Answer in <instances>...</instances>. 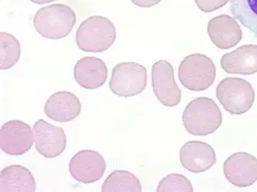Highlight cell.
<instances>
[{"instance_id": "15", "label": "cell", "mask_w": 257, "mask_h": 192, "mask_svg": "<svg viewBox=\"0 0 257 192\" xmlns=\"http://www.w3.org/2000/svg\"><path fill=\"white\" fill-rule=\"evenodd\" d=\"M107 78V67L99 58L86 56L79 59L75 65V81L83 89L100 88L106 83Z\"/></svg>"}, {"instance_id": "11", "label": "cell", "mask_w": 257, "mask_h": 192, "mask_svg": "<svg viewBox=\"0 0 257 192\" xmlns=\"http://www.w3.org/2000/svg\"><path fill=\"white\" fill-rule=\"evenodd\" d=\"M223 173L236 187L252 185L257 181V158L246 152L234 153L225 161Z\"/></svg>"}, {"instance_id": "7", "label": "cell", "mask_w": 257, "mask_h": 192, "mask_svg": "<svg viewBox=\"0 0 257 192\" xmlns=\"http://www.w3.org/2000/svg\"><path fill=\"white\" fill-rule=\"evenodd\" d=\"M152 87L159 102L174 107L181 102L182 91L175 80L173 66L166 60H159L152 67Z\"/></svg>"}, {"instance_id": "10", "label": "cell", "mask_w": 257, "mask_h": 192, "mask_svg": "<svg viewBox=\"0 0 257 192\" xmlns=\"http://www.w3.org/2000/svg\"><path fill=\"white\" fill-rule=\"evenodd\" d=\"M36 150L46 158L60 155L66 148V135L63 128L40 119L33 125Z\"/></svg>"}, {"instance_id": "16", "label": "cell", "mask_w": 257, "mask_h": 192, "mask_svg": "<svg viewBox=\"0 0 257 192\" xmlns=\"http://www.w3.org/2000/svg\"><path fill=\"white\" fill-rule=\"evenodd\" d=\"M220 64L228 74H255L257 73V45H244L223 55Z\"/></svg>"}, {"instance_id": "13", "label": "cell", "mask_w": 257, "mask_h": 192, "mask_svg": "<svg viewBox=\"0 0 257 192\" xmlns=\"http://www.w3.org/2000/svg\"><path fill=\"white\" fill-rule=\"evenodd\" d=\"M207 33L212 43L220 50H229L236 46L242 38L240 26L236 19L221 15L208 23Z\"/></svg>"}, {"instance_id": "8", "label": "cell", "mask_w": 257, "mask_h": 192, "mask_svg": "<svg viewBox=\"0 0 257 192\" xmlns=\"http://www.w3.org/2000/svg\"><path fill=\"white\" fill-rule=\"evenodd\" d=\"M35 142L33 128L20 120L6 122L0 129V147L9 155H23Z\"/></svg>"}, {"instance_id": "20", "label": "cell", "mask_w": 257, "mask_h": 192, "mask_svg": "<svg viewBox=\"0 0 257 192\" xmlns=\"http://www.w3.org/2000/svg\"><path fill=\"white\" fill-rule=\"evenodd\" d=\"M0 69L7 70L14 67L21 55L19 40L13 35L6 32L0 33Z\"/></svg>"}, {"instance_id": "4", "label": "cell", "mask_w": 257, "mask_h": 192, "mask_svg": "<svg viewBox=\"0 0 257 192\" xmlns=\"http://www.w3.org/2000/svg\"><path fill=\"white\" fill-rule=\"evenodd\" d=\"M216 66L206 55L192 54L186 56L179 67V79L186 89L193 92L206 90L216 79Z\"/></svg>"}, {"instance_id": "22", "label": "cell", "mask_w": 257, "mask_h": 192, "mask_svg": "<svg viewBox=\"0 0 257 192\" xmlns=\"http://www.w3.org/2000/svg\"><path fill=\"white\" fill-rule=\"evenodd\" d=\"M230 0H195L196 6L203 13H211L226 6Z\"/></svg>"}, {"instance_id": "14", "label": "cell", "mask_w": 257, "mask_h": 192, "mask_svg": "<svg viewBox=\"0 0 257 192\" xmlns=\"http://www.w3.org/2000/svg\"><path fill=\"white\" fill-rule=\"evenodd\" d=\"M82 111L80 101L73 92H55L44 105L46 116L55 122L66 123L79 116Z\"/></svg>"}, {"instance_id": "2", "label": "cell", "mask_w": 257, "mask_h": 192, "mask_svg": "<svg viewBox=\"0 0 257 192\" xmlns=\"http://www.w3.org/2000/svg\"><path fill=\"white\" fill-rule=\"evenodd\" d=\"M76 23L74 10L61 4L40 9L33 19L36 31L42 37L50 40H60L67 37Z\"/></svg>"}, {"instance_id": "9", "label": "cell", "mask_w": 257, "mask_h": 192, "mask_svg": "<svg viewBox=\"0 0 257 192\" xmlns=\"http://www.w3.org/2000/svg\"><path fill=\"white\" fill-rule=\"evenodd\" d=\"M106 168V161L103 157L93 150L79 151L74 154L69 164V171L72 177L85 184L100 180Z\"/></svg>"}, {"instance_id": "5", "label": "cell", "mask_w": 257, "mask_h": 192, "mask_svg": "<svg viewBox=\"0 0 257 192\" xmlns=\"http://www.w3.org/2000/svg\"><path fill=\"white\" fill-rule=\"evenodd\" d=\"M216 98L230 115L246 113L253 105L255 92L252 85L240 78H225L216 90Z\"/></svg>"}, {"instance_id": "23", "label": "cell", "mask_w": 257, "mask_h": 192, "mask_svg": "<svg viewBox=\"0 0 257 192\" xmlns=\"http://www.w3.org/2000/svg\"><path fill=\"white\" fill-rule=\"evenodd\" d=\"M134 5L142 8H150L160 4L162 0H131Z\"/></svg>"}, {"instance_id": "1", "label": "cell", "mask_w": 257, "mask_h": 192, "mask_svg": "<svg viewBox=\"0 0 257 192\" xmlns=\"http://www.w3.org/2000/svg\"><path fill=\"white\" fill-rule=\"evenodd\" d=\"M223 116L212 99L200 97L191 101L183 111V123L189 133L205 136L214 133L222 125Z\"/></svg>"}, {"instance_id": "24", "label": "cell", "mask_w": 257, "mask_h": 192, "mask_svg": "<svg viewBox=\"0 0 257 192\" xmlns=\"http://www.w3.org/2000/svg\"><path fill=\"white\" fill-rule=\"evenodd\" d=\"M33 4H38V5H42V4H50V3L54 2L56 0H30Z\"/></svg>"}, {"instance_id": "18", "label": "cell", "mask_w": 257, "mask_h": 192, "mask_svg": "<svg viewBox=\"0 0 257 192\" xmlns=\"http://www.w3.org/2000/svg\"><path fill=\"white\" fill-rule=\"evenodd\" d=\"M102 192L142 191V186L137 176L123 170L112 171L103 182Z\"/></svg>"}, {"instance_id": "19", "label": "cell", "mask_w": 257, "mask_h": 192, "mask_svg": "<svg viewBox=\"0 0 257 192\" xmlns=\"http://www.w3.org/2000/svg\"><path fill=\"white\" fill-rule=\"evenodd\" d=\"M232 16L257 38V0H230Z\"/></svg>"}, {"instance_id": "12", "label": "cell", "mask_w": 257, "mask_h": 192, "mask_svg": "<svg viewBox=\"0 0 257 192\" xmlns=\"http://www.w3.org/2000/svg\"><path fill=\"white\" fill-rule=\"evenodd\" d=\"M180 160L186 170L193 173H203L216 163L214 149L207 143L190 141L180 148Z\"/></svg>"}, {"instance_id": "3", "label": "cell", "mask_w": 257, "mask_h": 192, "mask_svg": "<svg viewBox=\"0 0 257 192\" xmlns=\"http://www.w3.org/2000/svg\"><path fill=\"white\" fill-rule=\"evenodd\" d=\"M116 39L113 23L102 16H92L81 23L76 33L79 50L86 53H102L109 50Z\"/></svg>"}, {"instance_id": "21", "label": "cell", "mask_w": 257, "mask_h": 192, "mask_svg": "<svg viewBox=\"0 0 257 192\" xmlns=\"http://www.w3.org/2000/svg\"><path fill=\"white\" fill-rule=\"evenodd\" d=\"M157 192L167 191H193V185L188 178L183 174H169L167 177L162 179L159 183L157 189Z\"/></svg>"}, {"instance_id": "6", "label": "cell", "mask_w": 257, "mask_h": 192, "mask_svg": "<svg viewBox=\"0 0 257 192\" xmlns=\"http://www.w3.org/2000/svg\"><path fill=\"white\" fill-rule=\"evenodd\" d=\"M147 84V69L139 63L125 62L114 66L109 87L115 95L128 98L144 92Z\"/></svg>"}, {"instance_id": "17", "label": "cell", "mask_w": 257, "mask_h": 192, "mask_svg": "<svg viewBox=\"0 0 257 192\" xmlns=\"http://www.w3.org/2000/svg\"><path fill=\"white\" fill-rule=\"evenodd\" d=\"M37 182L31 171L20 164L6 167L0 173V191H36Z\"/></svg>"}]
</instances>
